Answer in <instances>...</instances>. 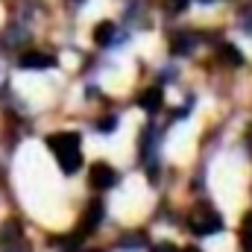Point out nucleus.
Returning <instances> with one entry per match:
<instances>
[{
	"label": "nucleus",
	"mask_w": 252,
	"mask_h": 252,
	"mask_svg": "<svg viewBox=\"0 0 252 252\" xmlns=\"http://www.w3.org/2000/svg\"><path fill=\"white\" fill-rule=\"evenodd\" d=\"M115 126H118V115H109V118H100L97 121V129L100 132H115Z\"/></svg>",
	"instance_id": "nucleus-13"
},
{
	"label": "nucleus",
	"mask_w": 252,
	"mask_h": 252,
	"mask_svg": "<svg viewBox=\"0 0 252 252\" xmlns=\"http://www.w3.org/2000/svg\"><path fill=\"white\" fill-rule=\"evenodd\" d=\"M244 252H252V232L244 238Z\"/></svg>",
	"instance_id": "nucleus-18"
},
{
	"label": "nucleus",
	"mask_w": 252,
	"mask_h": 252,
	"mask_svg": "<svg viewBox=\"0 0 252 252\" xmlns=\"http://www.w3.org/2000/svg\"><path fill=\"white\" fill-rule=\"evenodd\" d=\"M202 3H211V0H202Z\"/></svg>",
	"instance_id": "nucleus-23"
},
{
	"label": "nucleus",
	"mask_w": 252,
	"mask_h": 252,
	"mask_svg": "<svg viewBox=\"0 0 252 252\" xmlns=\"http://www.w3.org/2000/svg\"><path fill=\"white\" fill-rule=\"evenodd\" d=\"M161 103H164V94H161V88H147V91L138 97V106H141L144 112H150V115H156V112L161 109Z\"/></svg>",
	"instance_id": "nucleus-6"
},
{
	"label": "nucleus",
	"mask_w": 252,
	"mask_h": 252,
	"mask_svg": "<svg viewBox=\"0 0 252 252\" xmlns=\"http://www.w3.org/2000/svg\"><path fill=\"white\" fill-rule=\"evenodd\" d=\"M156 252H176L173 244H161V247H156Z\"/></svg>",
	"instance_id": "nucleus-17"
},
{
	"label": "nucleus",
	"mask_w": 252,
	"mask_h": 252,
	"mask_svg": "<svg viewBox=\"0 0 252 252\" xmlns=\"http://www.w3.org/2000/svg\"><path fill=\"white\" fill-rule=\"evenodd\" d=\"M121 247H124L126 252L144 250V247H147V238H144L141 232H132V235H124V241H121Z\"/></svg>",
	"instance_id": "nucleus-11"
},
{
	"label": "nucleus",
	"mask_w": 252,
	"mask_h": 252,
	"mask_svg": "<svg viewBox=\"0 0 252 252\" xmlns=\"http://www.w3.org/2000/svg\"><path fill=\"white\" fill-rule=\"evenodd\" d=\"M3 79H6V70H3V64H0V85H3Z\"/></svg>",
	"instance_id": "nucleus-20"
},
{
	"label": "nucleus",
	"mask_w": 252,
	"mask_h": 252,
	"mask_svg": "<svg viewBox=\"0 0 252 252\" xmlns=\"http://www.w3.org/2000/svg\"><path fill=\"white\" fill-rule=\"evenodd\" d=\"M241 27H244V32H247V35H252V9L241 18Z\"/></svg>",
	"instance_id": "nucleus-16"
},
{
	"label": "nucleus",
	"mask_w": 252,
	"mask_h": 252,
	"mask_svg": "<svg viewBox=\"0 0 252 252\" xmlns=\"http://www.w3.org/2000/svg\"><path fill=\"white\" fill-rule=\"evenodd\" d=\"M115 182H118V173L109 167V164H94L91 167V185L97 190H109V188H115Z\"/></svg>",
	"instance_id": "nucleus-3"
},
{
	"label": "nucleus",
	"mask_w": 252,
	"mask_h": 252,
	"mask_svg": "<svg viewBox=\"0 0 252 252\" xmlns=\"http://www.w3.org/2000/svg\"><path fill=\"white\" fill-rule=\"evenodd\" d=\"M0 252H30V250H27L24 241H18V244H9V247H0Z\"/></svg>",
	"instance_id": "nucleus-15"
},
{
	"label": "nucleus",
	"mask_w": 252,
	"mask_h": 252,
	"mask_svg": "<svg viewBox=\"0 0 252 252\" xmlns=\"http://www.w3.org/2000/svg\"><path fill=\"white\" fill-rule=\"evenodd\" d=\"M182 252H199V250H196V247H188V250H182Z\"/></svg>",
	"instance_id": "nucleus-21"
},
{
	"label": "nucleus",
	"mask_w": 252,
	"mask_h": 252,
	"mask_svg": "<svg viewBox=\"0 0 252 252\" xmlns=\"http://www.w3.org/2000/svg\"><path fill=\"white\" fill-rule=\"evenodd\" d=\"M70 3H82V0H70Z\"/></svg>",
	"instance_id": "nucleus-22"
},
{
	"label": "nucleus",
	"mask_w": 252,
	"mask_h": 252,
	"mask_svg": "<svg viewBox=\"0 0 252 252\" xmlns=\"http://www.w3.org/2000/svg\"><path fill=\"white\" fill-rule=\"evenodd\" d=\"M196 44H199V35L196 32H179L173 38V44H170V53L173 56H188L190 50H196Z\"/></svg>",
	"instance_id": "nucleus-5"
},
{
	"label": "nucleus",
	"mask_w": 252,
	"mask_h": 252,
	"mask_svg": "<svg viewBox=\"0 0 252 252\" xmlns=\"http://www.w3.org/2000/svg\"><path fill=\"white\" fill-rule=\"evenodd\" d=\"M244 223H247V229H250V232H252V211H250V214H247V220H244Z\"/></svg>",
	"instance_id": "nucleus-19"
},
{
	"label": "nucleus",
	"mask_w": 252,
	"mask_h": 252,
	"mask_svg": "<svg viewBox=\"0 0 252 252\" xmlns=\"http://www.w3.org/2000/svg\"><path fill=\"white\" fill-rule=\"evenodd\" d=\"M115 35H118V27L112 21H103L94 27V44H100V47H109L115 41Z\"/></svg>",
	"instance_id": "nucleus-8"
},
{
	"label": "nucleus",
	"mask_w": 252,
	"mask_h": 252,
	"mask_svg": "<svg viewBox=\"0 0 252 252\" xmlns=\"http://www.w3.org/2000/svg\"><path fill=\"white\" fill-rule=\"evenodd\" d=\"M27 41H30V30H27V27H18V24L6 27V32H3V47L21 50V47H24Z\"/></svg>",
	"instance_id": "nucleus-4"
},
{
	"label": "nucleus",
	"mask_w": 252,
	"mask_h": 252,
	"mask_svg": "<svg viewBox=\"0 0 252 252\" xmlns=\"http://www.w3.org/2000/svg\"><path fill=\"white\" fill-rule=\"evenodd\" d=\"M100 217H103V205H100V202H94V205L88 208V214H85L82 232H91V229H97V226H100Z\"/></svg>",
	"instance_id": "nucleus-10"
},
{
	"label": "nucleus",
	"mask_w": 252,
	"mask_h": 252,
	"mask_svg": "<svg viewBox=\"0 0 252 252\" xmlns=\"http://www.w3.org/2000/svg\"><path fill=\"white\" fill-rule=\"evenodd\" d=\"M220 56H223L226 64H244V56H241V50H238L235 44H223V47H220Z\"/></svg>",
	"instance_id": "nucleus-12"
},
{
	"label": "nucleus",
	"mask_w": 252,
	"mask_h": 252,
	"mask_svg": "<svg viewBox=\"0 0 252 252\" xmlns=\"http://www.w3.org/2000/svg\"><path fill=\"white\" fill-rule=\"evenodd\" d=\"M18 64L27 67V70H41V67H53L56 59L47 56V53H24V56L18 59Z\"/></svg>",
	"instance_id": "nucleus-7"
},
{
	"label": "nucleus",
	"mask_w": 252,
	"mask_h": 252,
	"mask_svg": "<svg viewBox=\"0 0 252 252\" xmlns=\"http://www.w3.org/2000/svg\"><path fill=\"white\" fill-rule=\"evenodd\" d=\"M190 0H164V6H167V12L170 15H179V12H185L188 9Z\"/></svg>",
	"instance_id": "nucleus-14"
},
{
	"label": "nucleus",
	"mask_w": 252,
	"mask_h": 252,
	"mask_svg": "<svg viewBox=\"0 0 252 252\" xmlns=\"http://www.w3.org/2000/svg\"><path fill=\"white\" fill-rule=\"evenodd\" d=\"M47 147L53 150L59 167L64 173H73L82 164V150H79V135L76 132H56L47 138Z\"/></svg>",
	"instance_id": "nucleus-1"
},
{
	"label": "nucleus",
	"mask_w": 252,
	"mask_h": 252,
	"mask_svg": "<svg viewBox=\"0 0 252 252\" xmlns=\"http://www.w3.org/2000/svg\"><path fill=\"white\" fill-rule=\"evenodd\" d=\"M188 226L193 235H217L223 229V220L211 205H196L188 214Z\"/></svg>",
	"instance_id": "nucleus-2"
},
{
	"label": "nucleus",
	"mask_w": 252,
	"mask_h": 252,
	"mask_svg": "<svg viewBox=\"0 0 252 252\" xmlns=\"http://www.w3.org/2000/svg\"><path fill=\"white\" fill-rule=\"evenodd\" d=\"M18 241H24V229H21V223H18V220L3 223V229H0V247L18 244Z\"/></svg>",
	"instance_id": "nucleus-9"
}]
</instances>
